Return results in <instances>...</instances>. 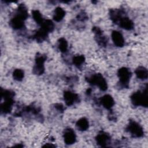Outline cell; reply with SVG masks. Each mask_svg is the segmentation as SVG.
Listing matches in <instances>:
<instances>
[{"label":"cell","mask_w":148,"mask_h":148,"mask_svg":"<svg viewBox=\"0 0 148 148\" xmlns=\"http://www.w3.org/2000/svg\"><path fill=\"white\" fill-rule=\"evenodd\" d=\"M131 101L134 106H141L147 108L148 106L147 85L143 91H138L134 92L131 96Z\"/></svg>","instance_id":"6da1fadb"},{"label":"cell","mask_w":148,"mask_h":148,"mask_svg":"<svg viewBox=\"0 0 148 148\" xmlns=\"http://www.w3.org/2000/svg\"><path fill=\"white\" fill-rule=\"evenodd\" d=\"M86 81L91 84L98 86L102 91H106L108 89L106 80L101 73H95L90 77L86 79Z\"/></svg>","instance_id":"7a4b0ae2"},{"label":"cell","mask_w":148,"mask_h":148,"mask_svg":"<svg viewBox=\"0 0 148 148\" xmlns=\"http://www.w3.org/2000/svg\"><path fill=\"white\" fill-rule=\"evenodd\" d=\"M46 56L40 53H37L35 60V65L32 72L35 75H41L45 72V62L46 60Z\"/></svg>","instance_id":"3957f363"},{"label":"cell","mask_w":148,"mask_h":148,"mask_svg":"<svg viewBox=\"0 0 148 148\" xmlns=\"http://www.w3.org/2000/svg\"><path fill=\"white\" fill-rule=\"evenodd\" d=\"M126 129L134 138H141L144 135V131L142 127L134 120L130 121Z\"/></svg>","instance_id":"277c9868"},{"label":"cell","mask_w":148,"mask_h":148,"mask_svg":"<svg viewBox=\"0 0 148 148\" xmlns=\"http://www.w3.org/2000/svg\"><path fill=\"white\" fill-rule=\"evenodd\" d=\"M131 75L132 74L130 70L126 67L120 68L117 71V76L119 79V82L121 85L125 88L128 87V84Z\"/></svg>","instance_id":"5b68a950"},{"label":"cell","mask_w":148,"mask_h":148,"mask_svg":"<svg viewBox=\"0 0 148 148\" xmlns=\"http://www.w3.org/2000/svg\"><path fill=\"white\" fill-rule=\"evenodd\" d=\"M97 144L101 147H107L110 143L111 137L109 134L104 131H100L95 137Z\"/></svg>","instance_id":"8992f818"},{"label":"cell","mask_w":148,"mask_h":148,"mask_svg":"<svg viewBox=\"0 0 148 148\" xmlns=\"http://www.w3.org/2000/svg\"><path fill=\"white\" fill-rule=\"evenodd\" d=\"M63 138L64 142L66 145H71L72 144H74L76 140V134L73 130L71 128H66L64 130Z\"/></svg>","instance_id":"52a82bcc"},{"label":"cell","mask_w":148,"mask_h":148,"mask_svg":"<svg viewBox=\"0 0 148 148\" xmlns=\"http://www.w3.org/2000/svg\"><path fill=\"white\" fill-rule=\"evenodd\" d=\"M92 31L95 34V40L98 44L102 47L106 46L107 45L108 39L106 36L103 35L102 30L99 27H94L92 28Z\"/></svg>","instance_id":"ba28073f"},{"label":"cell","mask_w":148,"mask_h":148,"mask_svg":"<svg viewBox=\"0 0 148 148\" xmlns=\"http://www.w3.org/2000/svg\"><path fill=\"white\" fill-rule=\"evenodd\" d=\"M63 96L64 101L66 105L68 106L73 105L75 102H77L79 101L78 95L70 91H64Z\"/></svg>","instance_id":"9c48e42d"},{"label":"cell","mask_w":148,"mask_h":148,"mask_svg":"<svg viewBox=\"0 0 148 148\" xmlns=\"http://www.w3.org/2000/svg\"><path fill=\"white\" fill-rule=\"evenodd\" d=\"M111 36L112 41L115 46L119 47L124 46L125 44V40L121 32L118 31H113Z\"/></svg>","instance_id":"30bf717a"},{"label":"cell","mask_w":148,"mask_h":148,"mask_svg":"<svg viewBox=\"0 0 148 148\" xmlns=\"http://www.w3.org/2000/svg\"><path fill=\"white\" fill-rule=\"evenodd\" d=\"M116 24H119V26L126 30H131L134 28V24L133 21L127 17H120Z\"/></svg>","instance_id":"8fae6325"},{"label":"cell","mask_w":148,"mask_h":148,"mask_svg":"<svg viewBox=\"0 0 148 148\" xmlns=\"http://www.w3.org/2000/svg\"><path fill=\"white\" fill-rule=\"evenodd\" d=\"M14 104V98H5L4 102L1 105V111L2 113L7 114L9 113Z\"/></svg>","instance_id":"7c38bea8"},{"label":"cell","mask_w":148,"mask_h":148,"mask_svg":"<svg viewBox=\"0 0 148 148\" xmlns=\"http://www.w3.org/2000/svg\"><path fill=\"white\" fill-rule=\"evenodd\" d=\"M24 21L23 18L17 15H15L10 21L9 24L14 29H20L24 26Z\"/></svg>","instance_id":"4fadbf2b"},{"label":"cell","mask_w":148,"mask_h":148,"mask_svg":"<svg viewBox=\"0 0 148 148\" xmlns=\"http://www.w3.org/2000/svg\"><path fill=\"white\" fill-rule=\"evenodd\" d=\"M100 103L105 109L110 110L114 105V101L111 95L106 94L100 98Z\"/></svg>","instance_id":"5bb4252c"},{"label":"cell","mask_w":148,"mask_h":148,"mask_svg":"<svg viewBox=\"0 0 148 148\" xmlns=\"http://www.w3.org/2000/svg\"><path fill=\"white\" fill-rule=\"evenodd\" d=\"M135 73L136 77L140 80H146L148 77L147 69L142 66H138L135 71Z\"/></svg>","instance_id":"9a60e30c"},{"label":"cell","mask_w":148,"mask_h":148,"mask_svg":"<svg viewBox=\"0 0 148 148\" xmlns=\"http://www.w3.org/2000/svg\"><path fill=\"white\" fill-rule=\"evenodd\" d=\"M65 16V11L61 7H57L53 14V20L57 22L61 21Z\"/></svg>","instance_id":"2e32d148"},{"label":"cell","mask_w":148,"mask_h":148,"mask_svg":"<svg viewBox=\"0 0 148 148\" xmlns=\"http://www.w3.org/2000/svg\"><path fill=\"white\" fill-rule=\"evenodd\" d=\"M49 33L43 30L42 28H40L38 30L35 34L34 35V39L36 40L38 42H42L46 39L47 38Z\"/></svg>","instance_id":"e0dca14e"},{"label":"cell","mask_w":148,"mask_h":148,"mask_svg":"<svg viewBox=\"0 0 148 148\" xmlns=\"http://www.w3.org/2000/svg\"><path fill=\"white\" fill-rule=\"evenodd\" d=\"M76 126L79 131H85L89 127V122L86 118L82 117L77 121Z\"/></svg>","instance_id":"ac0fdd59"},{"label":"cell","mask_w":148,"mask_h":148,"mask_svg":"<svg viewBox=\"0 0 148 148\" xmlns=\"http://www.w3.org/2000/svg\"><path fill=\"white\" fill-rule=\"evenodd\" d=\"M40 28L43 29L48 33L52 32L54 28V25L53 21L50 20H45L43 23L40 25Z\"/></svg>","instance_id":"d6986e66"},{"label":"cell","mask_w":148,"mask_h":148,"mask_svg":"<svg viewBox=\"0 0 148 148\" xmlns=\"http://www.w3.org/2000/svg\"><path fill=\"white\" fill-rule=\"evenodd\" d=\"M16 14L23 18L25 20L27 18L28 16V10L27 8L24 4H20L18 5Z\"/></svg>","instance_id":"ffe728a7"},{"label":"cell","mask_w":148,"mask_h":148,"mask_svg":"<svg viewBox=\"0 0 148 148\" xmlns=\"http://www.w3.org/2000/svg\"><path fill=\"white\" fill-rule=\"evenodd\" d=\"M58 49L62 53H65L68 50V42L64 38H61L58 40Z\"/></svg>","instance_id":"44dd1931"},{"label":"cell","mask_w":148,"mask_h":148,"mask_svg":"<svg viewBox=\"0 0 148 148\" xmlns=\"http://www.w3.org/2000/svg\"><path fill=\"white\" fill-rule=\"evenodd\" d=\"M85 62V57L83 55H78L73 57L72 58V62L75 66L80 68Z\"/></svg>","instance_id":"7402d4cb"},{"label":"cell","mask_w":148,"mask_h":148,"mask_svg":"<svg viewBox=\"0 0 148 148\" xmlns=\"http://www.w3.org/2000/svg\"><path fill=\"white\" fill-rule=\"evenodd\" d=\"M32 16L33 17L34 20H35V21L39 25H41L43 21L45 20L43 17L42 16L40 13V12L38 10H34L32 11Z\"/></svg>","instance_id":"603a6c76"},{"label":"cell","mask_w":148,"mask_h":148,"mask_svg":"<svg viewBox=\"0 0 148 148\" xmlns=\"http://www.w3.org/2000/svg\"><path fill=\"white\" fill-rule=\"evenodd\" d=\"M13 77L17 81H21L24 77V72L21 69H16L13 72Z\"/></svg>","instance_id":"cb8c5ba5"},{"label":"cell","mask_w":148,"mask_h":148,"mask_svg":"<svg viewBox=\"0 0 148 148\" xmlns=\"http://www.w3.org/2000/svg\"><path fill=\"white\" fill-rule=\"evenodd\" d=\"M77 18L78 20H81V21H84L85 20L87 19V16L86 15V13H84L83 12L80 13V14H79L77 16Z\"/></svg>","instance_id":"d4e9b609"},{"label":"cell","mask_w":148,"mask_h":148,"mask_svg":"<svg viewBox=\"0 0 148 148\" xmlns=\"http://www.w3.org/2000/svg\"><path fill=\"white\" fill-rule=\"evenodd\" d=\"M55 108L59 111H63L64 109V106L61 103H57L55 105Z\"/></svg>","instance_id":"484cf974"},{"label":"cell","mask_w":148,"mask_h":148,"mask_svg":"<svg viewBox=\"0 0 148 148\" xmlns=\"http://www.w3.org/2000/svg\"><path fill=\"white\" fill-rule=\"evenodd\" d=\"M42 147H55V146L51 143H46L45 145L42 146Z\"/></svg>","instance_id":"4316f807"}]
</instances>
